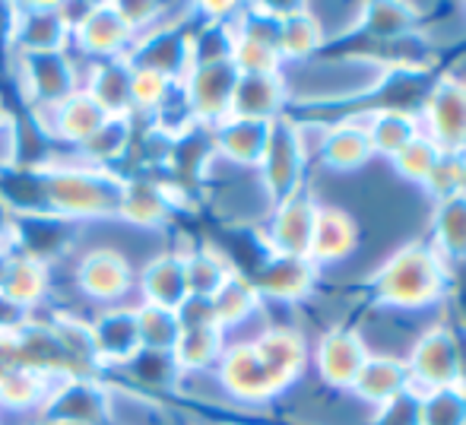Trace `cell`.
I'll use <instances>...</instances> for the list:
<instances>
[{
    "mask_svg": "<svg viewBox=\"0 0 466 425\" xmlns=\"http://www.w3.org/2000/svg\"><path fill=\"white\" fill-rule=\"evenodd\" d=\"M137 330H140L143 349L172 352L175 339H178V333H181V324H178V315H175V311L137 302Z\"/></svg>",
    "mask_w": 466,
    "mask_h": 425,
    "instance_id": "cell-23",
    "label": "cell"
},
{
    "mask_svg": "<svg viewBox=\"0 0 466 425\" xmlns=\"http://www.w3.org/2000/svg\"><path fill=\"white\" fill-rule=\"evenodd\" d=\"M194 207V197L168 185L159 175H124L115 219L149 235H168L175 219Z\"/></svg>",
    "mask_w": 466,
    "mask_h": 425,
    "instance_id": "cell-4",
    "label": "cell"
},
{
    "mask_svg": "<svg viewBox=\"0 0 466 425\" xmlns=\"http://www.w3.org/2000/svg\"><path fill=\"white\" fill-rule=\"evenodd\" d=\"M190 296L185 277V258L172 248L153 254L147 264L137 270V302L156 305V309L178 311L181 302Z\"/></svg>",
    "mask_w": 466,
    "mask_h": 425,
    "instance_id": "cell-13",
    "label": "cell"
},
{
    "mask_svg": "<svg viewBox=\"0 0 466 425\" xmlns=\"http://www.w3.org/2000/svg\"><path fill=\"white\" fill-rule=\"evenodd\" d=\"M438 235H441V258L466 260V191L441 197L435 216Z\"/></svg>",
    "mask_w": 466,
    "mask_h": 425,
    "instance_id": "cell-22",
    "label": "cell"
},
{
    "mask_svg": "<svg viewBox=\"0 0 466 425\" xmlns=\"http://www.w3.org/2000/svg\"><path fill=\"white\" fill-rule=\"evenodd\" d=\"M140 134V121L134 115H121V117H105V124L96 130L89 140H83L74 149H57V156L70 162H80L89 168H108V172L121 175L124 162H127L130 149L137 143Z\"/></svg>",
    "mask_w": 466,
    "mask_h": 425,
    "instance_id": "cell-11",
    "label": "cell"
},
{
    "mask_svg": "<svg viewBox=\"0 0 466 425\" xmlns=\"http://www.w3.org/2000/svg\"><path fill=\"white\" fill-rule=\"evenodd\" d=\"M19 365V343H16V333H0V384L13 375Z\"/></svg>",
    "mask_w": 466,
    "mask_h": 425,
    "instance_id": "cell-26",
    "label": "cell"
},
{
    "mask_svg": "<svg viewBox=\"0 0 466 425\" xmlns=\"http://www.w3.org/2000/svg\"><path fill=\"white\" fill-rule=\"evenodd\" d=\"M42 425H48V422H42Z\"/></svg>",
    "mask_w": 466,
    "mask_h": 425,
    "instance_id": "cell-29",
    "label": "cell"
},
{
    "mask_svg": "<svg viewBox=\"0 0 466 425\" xmlns=\"http://www.w3.org/2000/svg\"><path fill=\"white\" fill-rule=\"evenodd\" d=\"M89 333H93L96 359L102 375L127 365L140 346V330H137V305H111L89 315Z\"/></svg>",
    "mask_w": 466,
    "mask_h": 425,
    "instance_id": "cell-8",
    "label": "cell"
},
{
    "mask_svg": "<svg viewBox=\"0 0 466 425\" xmlns=\"http://www.w3.org/2000/svg\"><path fill=\"white\" fill-rule=\"evenodd\" d=\"M222 352H226V333L219 324L209 327H187L178 333L172 346V359L178 365L181 375H203L219 365Z\"/></svg>",
    "mask_w": 466,
    "mask_h": 425,
    "instance_id": "cell-21",
    "label": "cell"
},
{
    "mask_svg": "<svg viewBox=\"0 0 466 425\" xmlns=\"http://www.w3.org/2000/svg\"><path fill=\"white\" fill-rule=\"evenodd\" d=\"M124 175L108 168H89L55 153V162L45 168V194L48 213L57 219L89 226V222L115 219L121 200Z\"/></svg>",
    "mask_w": 466,
    "mask_h": 425,
    "instance_id": "cell-1",
    "label": "cell"
},
{
    "mask_svg": "<svg viewBox=\"0 0 466 425\" xmlns=\"http://www.w3.org/2000/svg\"><path fill=\"white\" fill-rule=\"evenodd\" d=\"M102 378L124 384L130 390H140L147 397L156 400H175L178 397V384H181V371L175 365L172 352H156V349H140L127 365L108 371Z\"/></svg>",
    "mask_w": 466,
    "mask_h": 425,
    "instance_id": "cell-14",
    "label": "cell"
},
{
    "mask_svg": "<svg viewBox=\"0 0 466 425\" xmlns=\"http://www.w3.org/2000/svg\"><path fill=\"white\" fill-rule=\"evenodd\" d=\"M70 35L74 29H70L61 4H16L10 55H57V51L70 48Z\"/></svg>",
    "mask_w": 466,
    "mask_h": 425,
    "instance_id": "cell-6",
    "label": "cell"
},
{
    "mask_svg": "<svg viewBox=\"0 0 466 425\" xmlns=\"http://www.w3.org/2000/svg\"><path fill=\"white\" fill-rule=\"evenodd\" d=\"M289 115V93L279 74H238L232 93L228 117H248V121H279Z\"/></svg>",
    "mask_w": 466,
    "mask_h": 425,
    "instance_id": "cell-16",
    "label": "cell"
},
{
    "mask_svg": "<svg viewBox=\"0 0 466 425\" xmlns=\"http://www.w3.org/2000/svg\"><path fill=\"white\" fill-rule=\"evenodd\" d=\"M130 48H134V35L117 13L115 0L89 4V10L83 13V19L74 25V35H70V51L83 64L117 61V57H127Z\"/></svg>",
    "mask_w": 466,
    "mask_h": 425,
    "instance_id": "cell-5",
    "label": "cell"
},
{
    "mask_svg": "<svg viewBox=\"0 0 466 425\" xmlns=\"http://www.w3.org/2000/svg\"><path fill=\"white\" fill-rule=\"evenodd\" d=\"M127 61L130 67L156 70V74L181 83L190 70V25H162L149 35L137 38Z\"/></svg>",
    "mask_w": 466,
    "mask_h": 425,
    "instance_id": "cell-12",
    "label": "cell"
},
{
    "mask_svg": "<svg viewBox=\"0 0 466 425\" xmlns=\"http://www.w3.org/2000/svg\"><path fill=\"white\" fill-rule=\"evenodd\" d=\"M32 320V315L19 305H13L10 299L0 292V333H19L25 324Z\"/></svg>",
    "mask_w": 466,
    "mask_h": 425,
    "instance_id": "cell-25",
    "label": "cell"
},
{
    "mask_svg": "<svg viewBox=\"0 0 466 425\" xmlns=\"http://www.w3.org/2000/svg\"><path fill=\"white\" fill-rule=\"evenodd\" d=\"M0 292L29 315H42L51 299V267L29 254L13 251L0 264Z\"/></svg>",
    "mask_w": 466,
    "mask_h": 425,
    "instance_id": "cell-15",
    "label": "cell"
},
{
    "mask_svg": "<svg viewBox=\"0 0 466 425\" xmlns=\"http://www.w3.org/2000/svg\"><path fill=\"white\" fill-rule=\"evenodd\" d=\"M13 111H16V108H13L10 102L4 99V93H0V127H4V124L10 121V115H13Z\"/></svg>",
    "mask_w": 466,
    "mask_h": 425,
    "instance_id": "cell-27",
    "label": "cell"
},
{
    "mask_svg": "<svg viewBox=\"0 0 466 425\" xmlns=\"http://www.w3.org/2000/svg\"><path fill=\"white\" fill-rule=\"evenodd\" d=\"M369 346L362 343V337L352 330H327L314 352V362L324 378V384H337V388H352L362 371L365 359H369Z\"/></svg>",
    "mask_w": 466,
    "mask_h": 425,
    "instance_id": "cell-18",
    "label": "cell"
},
{
    "mask_svg": "<svg viewBox=\"0 0 466 425\" xmlns=\"http://www.w3.org/2000/svg\"><path fill=\"white\" fill-rule=\"evenodd\" d=\"M448 283L451 277L441 264V254L422 245L403 248V254L393 258L387 270L378 273L380 305H390L400 311L425 309L444 296Z\"/></svg>",
    "mask_w": 466,
    "mask_h": 425,
    "instance_id": "cell-3",
    "label": "cell"
},
{
    "mask_svg": "<svg viewBox=\"0 0 466 425\" xmlns=\"http://www.w3.org/2000/svg\"><path fill=\"white\" fill-rule=\"evenodd\" d=\"M0 207L13 219L51 216L45 194V168H10L0 175Z\"/></svg>",
    "mask_w": 466,
    "mask_h": 425,
    "instance_id": "cell-20",
    "label": "cell"
},
{
    "mask_svg": "<svg viewBox=\"0 0 466 425\" xmlns=\"http://www.w3.org/2000/svg\"><path fill=\"white\" fill-rule=\"evenodd\" d=\"M25 115H29L32 121H35L38 127L51 137V143H55L57 149L80 147L83 140H89V137L102 127L105 117H108L102 108H98V102L86 93V89L74 93L70 99H64L61 106H55V108L25 111Z\"/></svg>",
    "mask_w": 466,
    "mask_h": 425,
    "instance_id": "cell-10",
    "label": "cell"
},
{
    "mask_svg": "<svg viewBox=\"0 0 466 425\" xmlns=\"http://www.w3.org/2000/svg\"><path fill=\"white\" fill-rule=\"evenodd\" d=\"M238 83V70L232 67V61L222 64H203V67H190L187 76L181 80L187 96V106L194 111V121L200 127L213 130L216 124H222L232 108V93Z\"/></svg>",
    "mask_w": 466,
    "mask_h": 425,
    "instance_id": "cell-9",
    "label": "cell"
},
{
    "mask_svg": "<svg viewBox=\"0 0 466 425\" xmlns=\"http://www.w3.org/2000/svg\"><path fill=\"white\" fill-rule=\"evenodd\" d=\"M48 425H108V388L105 378H67L51 390L42 410Z\"/></svg>",
    "mask_w": 466,
    "mask_h": 425,
    "instance_id": "cell-7",
    "label": "cell"
},
{
    "mask_svg": "<svg viewBox=\"0 0 466 425\" xmlns=\"http://www.w3.org/2000/svg\"><path fill=\"white\" fill-rule=\"evenodd\" d=\"M267 140H270V124L267 121H248V117H226L213 127V149L228 166L258 172L264 159Z\"/></svg>",
    "mask_w": 466,
    "mask_h": 425,
    "instance_id": "cell-17",
    "label": "cell"
},
{
    "mask_svg": "<svg viewBox=\"0 0 466 425\" xmlns=\"http://www.w3.org/2000/svg\"><path fill=\"white\" fill-rule=\"evenodd\" d=\"M197 425H203V422H197Z\"/></svg>",
    "mask_w": 466,
    "mask_h": 425,
    "instance_id": "cell-28",
    "label": "cell"
},
{
    "mask_svg": "<svg viewBox=\"0 0 466 425\" xmlns=\"http://www.w3.org/2000/svg\"><path fill=\"white\" fill-rule=\"evenodd\" d=\"M172 89H175V80L156 74V70L134 67V74H130V111H134L137 121L153 117V111L168 99Z\"/></svg>",
    "mask_w": 466,
    "mask_h": 425,
    "instance_id": "cell-24",
    "label": "cell"
},
{
    "mask_svg": "<svg viewBox=\"0 0 466 425\" xmlns=\"http://www.w3.org/2000/svg\"><path fill=\"white\" fill-rule=\"evenodd\" d=\"M57 279H67L86 315L111 305H137V267L108 245L76 241L74 254L51 267Z\"/></svg>",
    "mask_w": 466,
    "mask_h": 425,
    "instance_id": "cell-2",
    "label": "cell"
},
{
    "mask_svg": "<svg viewBox=\"0 0 466 425\" xmlns=\"http://www.w3.org/2000/svg\"><path fill=\"white\" fill-rule=\"evenodd\" d=\"M130 74H134V67H130L127 57L89 64L86 74H83V89L93 96L108 117L134 115L130 111Z\"/></svg>",
    "mask_w": 466,
    "mask_h": 425,
    "instance_id": "cell-19",
    "label": "cell"
}]
</instances>
